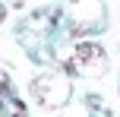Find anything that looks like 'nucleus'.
Returning <instances> with one entry per match:
<instances>
[{"instance_id": "nucleus-1", "label": "nucleus", "mask_w": 120, "mask_h": 117, "mask_svg": "<svg viewBox=\"0 0 120 117\" xmlns=\"http://www.w3.org/2000/svg\"><path fill=\"white\" fill-rule=\"evenodd\" d=\"M76 60H79V63H85V67H92V63H95L98 73H101V67H104V51L98 48V44L79 41V44H76Z\"/></svg>"}]
</instances>
